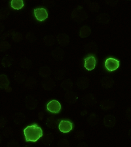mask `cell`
I'll return each mask as SVG.
<instances>
[{
  "label": "cell",
  "instance_id": "cell-18",
  "mask_svg": "<svg viewBox=\"0 0 131 147\" xmlns=\"http://www.w3.org/2000/svg\"><path fill=\"white\" fill-rule=\"evenodd\" d=\"M86 49L88 50V51H89L90 52H92V51L95 52L96 51V45L94 43H92L91 42V43L87 45L86 47Z\"/></svg>",
  "mask_w": 131,
  "mask_h": 147
},
{
  "label": "cell",
  "instance_id": "cell-3",
  "mask_svg": "<svg viewBox=\"0 0 131 147\" xmlns=\"http://www.w3.org/2000/svg\"><path fill=\"white\" fill-rule=\"evenodd\" d=\"M120 62L118 60L113 58H109L106 60L105 67L109 71H113L117 69L119 67Z\"/></svg>",
  "mask_w": 131,
  "mask_h": 147
},
{
  "label": "cell",
  "instance_id": "cell-5",
  "mask_svg": "<svg viewBox=\"0 0 131 147\" xmlns=\"http://www.w3.org/2000/svg\"><path fill=\"white\" fill-rule=\"evenodd\" d=\"M47 109L52 113H58L61 109V105L57 100H52L47 104Z\"/></svg>",
  "mask_w": 131,
  "mask_h": 147
},
{
  "label": "cell",
  "instance_id": "cell-10",
  "mask_svg": "<svg viewBox=\"0 0 131 147\" xmlns=\"http://www.w3.org/2000/svg\"><path fill=\"white\" fill-rule=\"evenodd\" d=\"M11 5V7L15 10H19L23 7L24 4L23 0H12Z\"/></svg>",
  "mask_w": 131,
  "mask_h": 147
},
{
  "label": "cell",
  "instance_id": "cell-19",
  "mask_svg": "<svg viewBox=\"0 0 131 147\" xmlns=\"http://www.w3.org/2000/svg\"><path fill=\"white\" fill-rule=\"evenodd\" d=\"M118 1L119 0H106V2L108 5L114 7H115L117 5Z\"/></svg>",
  "mask_w": 131,
  "mask_h": 147
},
{
  "label": "cell",
  "instance_id": "cell-25",
  "mask_svg": "<svg viewBox=\"0 0 131 147\" xmlns=\"http://www.w3.org/2000/svg\"><path fill=\"white\" fill-rule=\"evenodd\" d=\"M128 1H131V0H128Z\"/></svg>",
  "mask_w": 131,
  "mask_h": 147
},
{
  "label": "cell",
  "instance_id": "cell-9",
  "mask_svg": "<svg viewBox=\"0 0 131 147\" xmlns=\"http://www.w3.org/2000/svg\"><path fill=\"white\" fill-rule=\"evenodd\" d=\"M104 124L106 126L108 127H113L115 124V117H113L112 115H107L104 118Z\"/></svg>",
  "mask_w": 131,
  "mask_h": 147
},
{
  "label": "cell",
  "instance_id": "cell-15",
  "mask_svg": "<svg viewBox=\"0 0 131 147\" xmlns=\"http://www.w3.org/2000/svg\"><path fill=\"white\" fill-rule=\"evenodd\" d=\"M89 8L92 12H96L99 9V5L96 2H89L88 3Z\"/></svg>",
  "mask_w": 131,
  "mask_h": 147
},
{
  "label": "cell",
  "instance_id": "cell-8",
  "mask_svg": "<svg viewBox=\"0 0 131 147\" xmlns=\"http://www.w3.org/2000/svg\"><path fill=\"white\" fill-rule=\"evenodd\" d=\"M56 41L58 45H60V46L64 47L68 45L69 42H70V38H69L68 35L66 34H60L57 36Z\"/></svg>",
  "mask_w": 131,
  "mask_h": 147
},
{
  "label": "cell",
  "instance_id": "cell-16",
  "mask_svg": "<svg viewBox=\"0 0 131 147\" xmlns=\"http://www.w3.org/2000/svg\"><path fill=\"white\" fill-rule=\"evenodd\" d=\"M45 43L48 46H52L54 44V38L52 36H46L44 38Z\"/></svg>",
  "mask_w": 131,
  "mask_h": 147
},
{
  "label": "cell",
  "instance_id": "cell-2",
  "mask_svg": "<svg viewBox=\"0 0 131 147\" xmlns=\"http://www.w3.org/2000/svg\"><path fill=\"white\" fill-rule=\"evenodd\" d=\"M71 16L77 22H81V21L85 20L87 18V15L82 7L78 6L72 12Z\"/></svg>",
  "mask_w": 131,
  "mask_h": 147
},
{
  "label": "cell",
  "instance_id": "cell-7",
  "mask_svg": "<svg viewBox=\"0 0 131 147\" xmlns=\"http://www.w3.org/2000/svg\"><path fill=\"white\" fill-rule=\"evenodd\" d=\"M96 60L93 56H89L85 59V67L88 71H92L96 67Z\"/></svg>",
  "mask_w": 131,
  "mask_h": 147
},
{
  "label": "cell",
  "instance_id": "cell-6",
  "mask_svg": "<svg viewBox=\"0 0 131 147\" xmlns=\"http://www.w3.org/2000/svg\"><path fill=\"white\" fill-rule=\"evenodd\" d=\"M59 130L62 133L70 132L73 128V124L70 121L62 120L58 125Z\"/></svg>",
  "mask_w": 131,
  "mask_h": 147
},
{
  "label": "cell",
  "instance_id": "cell-17",
  "mask_svg": "<svg viewBox=\"0 0 131 147\" xmlns=\"http://www.w3.org/2000/svg\"><path fill=\"white\" fill-rule=\"evenodd\" d=\"M31 65H32V63H31V61L30 60H28V59H23V60H22L20 61V65L22 66V67L28 68L30 67Z\"/></svg>",
  "mask_w": 131,
  "mask_h": 147
},
{
  "label": "cell",
  "instance_id": "cell-4",
  "mask_svg": "<svg viewBox=\"0 0 131 147\" xmlns=\"http://www.w3.org/2000/svg\"><path fill=\"white\" fill-rule=\"evenodd\" d=\"M34 13L35 18L39 22L44 21L48 18V13H47L46 9L44 8H38L34 9Z\"/></svg>",
  "mask_w": 131,
  "mask_h": 147
},
{
  "label": "cell",
  "instance_id": "cell-14",
  "mask_svg": "<svg viewBox=\"0 0 131 147\" xmlns=\"http://www.w3.org/2000/svg\"><path fill=\"white\" fill-rule=\"evenodd\" d=\"M39 73L42 77H47L51 74V69L47 66H43L39 69Z\"/></svg>",
  "mask_w": 131,
  "mask_h": 147
},
{
  "label": "cell",
  "instance_id": "cell-11",
  "mask_svg": "<svg viewBox=\"0 0 131 147\" xmlns=\"http://www.w3.org/2000/svg\"><path fill=\"white\" fill-rule=\"evenodd\" d=\"M91 34V30L89 26H83L80 29L79 36L81 38H86Z\"/></svg>",
  "mask_w": 131,
  "mask_h": 147
},
{
  "label": "cell",
  "instance_id": "cell-20",
  "mask_svg": "<svg viewBox=\"0 0 131 147\" xmlns=\"http://www.w3.org/2000/svg\"><path fill=\"white\" fill-rule=\"evenodd\" d=\"M43 3L47 7L51 6L52 5L54 4L53 0H43Z\"/></svg>",
  "mask_w": 131,
  "mask_h": 147
},
{
  "label": "cell",
  "instance_id": "cell-23",
  "mask_svg": "<svg viewBox=\"0 0 131 147\" xmlns=\"http://www.w3.org/2000/svg\"><path fill=\"white\" fill-rule=\"evenodd\" d=\"M127 112L128 113V118L131 119V111L129 109V110L127 111Z\"/></svg>",
  "mask_w": 131,
  "mask_h": 147
},
{
  "label": "cell",
  "instance_id": "cell-21",
  "mask_svg": "<svg viewBox=\"0 0 131 147\" xmlns=\"http://www.w3.org/2000/svg\"><path fill=\"white\" fill-rule=\"evenodd\" d=\"M9 47V45L7 42H1V50H2V49H8Z\"/></svg>",
  "mask_w": 131,
  "mask_h": 147
},
{
  "label": "cell",
  "instance_id": "cell-1",
  "mask_svg": "<svg viewBox=\"0 0 131 147\" xmlns=\"http://www.w3.org/2000/svg\"><path fill=\"white\" fill-rule=\"evenodd\" d=\"M24 134L26 142L35 143L43 136V131L37 124H33L26 127L24 129Z\"/></svg>",
  "mask_w": 131,
  "mask_h": 147
},
{
  "label": "cell",
  "instance_id": "cell-13",
  "mask_svg": "<svg viewBox=\"0 0 131 147\" xmlns=\"http://www.w3.org/2000/svg\"><path fill=\"white\" fill-rule=\"evenodd\" d=\"M97 20L99 22L102 24H107L109 21V16L106 14H100L98 16Z\"/></svg>",
  "mask_w": 131,
  "mask_h": 147
},
{
  "label": "cell",
  "instance_id": "cell-22",
  "mask_svg": "<svg viewBox=\"0 0 131 147\" xmlns=\"http://www.w3.org/2000/svg\"><path fill=\"white\" fill-rule=\"evenodd\" d=\"M2 65H3L5 67H7V66L10 65V62H9L7 59H4V60L2 61Z\"/></svg>",
  "mask_w": 131,
  "mask_h": 147
},
{
  "label": "cell",
  "instance_id": "cell-12",
  "mask_svg": "<svg viewBox=\"0 0 131 147\" xmlns=\"http://www.w3.org/2000/svg\"><path fill=\"white\" fill-rule=\"evenodd\" d=\"M52 56H53L54 58H56V59L62 60L64 56V53L61 49H56L52 51Z\"/></svg>",
  "mask_w": 131,
  "mask_h": 147
},
{
  "label": "cell",
  "instance_id": "cell-24",
  "mask_svg": "<svg viewBox=\"0 0 131 147\" xmlns=\"http://www.w3.org/2000/svg\"><path fill=\"white\" fill-rule=\"evenodd\" d=\"M129 136H130V137H131V130H130V132H129Z\"/></svg>",
  "mask_w": 131,
  "mask_h": 147
}]
</instances>
